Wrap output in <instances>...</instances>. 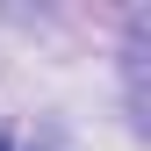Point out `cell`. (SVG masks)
<instances>
[{"instance_id": "obj_1", "label": "cell", "mask_w": 151, "mask_h": 151, "mask_svg": "<svg viewBox=\"0 0 151 151\" xmlns=\"http://www.w3.org/2000/svg\"><path fill=\"white\" fill-rule=\"evenodd\" d=\"M0 151H7V144H0Z\"/></svg>"}]
</instances>
